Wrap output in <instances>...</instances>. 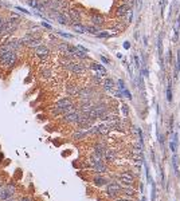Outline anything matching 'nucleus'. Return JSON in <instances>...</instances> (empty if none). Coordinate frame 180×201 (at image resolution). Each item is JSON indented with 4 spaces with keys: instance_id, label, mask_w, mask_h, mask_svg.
Wrapping results in <instances>:
<instances>
[{
    "instance_id": "obj_21",
    "label": "nucleus",
    "mask_w": 180,
    "mask_h": 201,
    "mask_svg": "<svg viewBox=\"0 0 180 201\" xmlns=\"http://www.w3.org/2000/svg\"><path fill=\"white\" fill-rule=\"evenodd\" d=\"M106 182H108V181H106L104 177H101V176H97L94 178V184L97 186H104V185H106Z\"/></svg>"
},
{
    "instance_id": "obj_7",
    "label": "nucleus",
    "mask_w": 180,
    "mask_h": 201,
    "mask_svg": "<svg viewBox=\"0 0 180 201\" xmlns=\"http://www.w3.org/2000/svg\"><path fill=\"white\" fill-rule=\"evenodd\" d=\"M40 44H43V36H39V38H32L30 40H27V42L24 43V47H27V48H30V50H34L38 46H40Z\"/></svg>"
},
{
    "instance_id": "obj_10",
    "label": "nucleus",
    "mask_w": 180,
    "mask_h": 201,
    "mask_svg": "<svg viewBox=\"0 0 180 201\" xmlns=\"http://www.w3.org/2000/svg\"><path fill=\"white\" fill-rule=\"evenodd\" d=\"M89 68L94 70L95 72H98V74H101L102 76H105L106 74H108V71H106V68L104 67V66L100 64V63H95V62H91L90 66H89Z\"/></svg>"
},
{
    "instance_id": "obj_11",
    "label": "nucleus",
    "mask_w": 180,
    "mask_h": 201,
    "mask_svg": "<svg viewBox=\"0 0 180 201\" xmlns=\"http://www.w3.org/2000/svg\"><path fill=\"white\" fill-rule=\"evenodd\" d=\"M105 149H106L105 144H102V142H98V144L94 146V156L102 160V158H104V153H105Z\"/></svg>"
},
{
    "instance_id": "obj_38",
    "label": "nucleus",
    "mask_w": 180,
    "mask_h": 201,
    "mask_svg": "<svg viewBox=\"0 0 180 201\" xmlns=\"http://www.w3.org/2000/svg\"><path fill=\"white\" fill-rule=\"evenodd\" d=\"M31 80H32V76H28V78H27V79L24 80V83H30Z\"/></svg>"
},
{
    "instance_id": "obj_41",
    "label": "nucleus",
    "mask_w": 180,
    "mask_h": 201,
    "mask_svg": "<svg viewBox=\"0 0 180 201\" xmlns=\"http://www.w3.org/2000/svg\"><path fill=\"white\" fill-rule=\"evenodd\" d=\"M141 201H146V199H145V197H142V200Z\"/></svg>"
},
{
    "instance_id": "obj_6",
    "label": "nucleus",
    "mask_w": 180,
    "mask_h": 201,
    "mask_svg": "<svg viewBox=\"0 0 180 201\" xmlns=\"http://www.w3.org/2000/svg\"><path fill=\"white\" fill-rule=\"evenodd\" d=\"M120 192H121V185L117 184V182H110L106 186V193H108L109 197H114Z\"/></svg>"
},
{
    "instance_id": "obj_2",
    "label": "nucleus",
    "mask_w": 180,
    "mask_h": 201,
    "mask_svg": "<svg viewBox=\"0 0 180 201\" xmlns=\"http://www.w3.org/2000/svg\"><path fill=\"white\" fill-rule=\"evenodd\" d=\"M34 55L38 58L40 62H43V63H45V62L49 59L50 55H51V48L47 44L43 43V44H40V46L36 47V48H34Z\"/></svg>"
},
{
    "instance_id": "obj_17",
    "label": "nucleus",
    "mask_w": 180,
    "mask_h": 201,
    "mask_svg": "<svg viewBox=\"0 0 180 201\" xmlns=\"http://www.w3.org/2000/svg\"><path fill=\"white\" fill-rule=\"evenodd\" d=\"M70 27H71L73 31L77 32V34H85V32H86L85 24H82V23H71Z\"/></svg>"
},
{
    "instance_id": "obj_22",
    "label": "nucleus",
    "mask_w": 180,
    "mask_h": 201,
    "mask_svg": "<svg viewBox=\"0 0 180 201\" xmlns=\"http://www.w3.org/2000/svg\"><path fill=\"white\" fill-rule=\"evenodd\" d=\"M157 51H159V58L163 60V43H161V35L159 36V43H157Z\"/></svg>"
},
{
    "instance_id": "obj_29",
    "label": "nucleus",
    "mask_w": 180,
    "mask_h": 201,
    "mask_svg": "<svg viewBox=\"0 0 180 201\" xmlns=\"http://www.w3.org/2000/svg\"><path fill=\"white\" fill-rule=\"evenodd\" d=\"M121 110H122V113H124V115H128V113H129V109H128V106L125 105V103H122V106H121Z\"/></svg>"
},
{
    "instance_id": "obj_26",
    "label": "nucleus",
    "mask_w": 180,
    "mask_h": 201,
    "mask_svg": "<svg viewBox=\"0 0 180 201\" xmlns=\"http://www.w3.org/2000/svg\"><path fill=\"white\" fill-rule=\"evenodd\" d=\"M172 161H174V169H175V173L179 174V162H178V156H174L172 157Z\"/></svg>"
},
{
    "instance_id": "obj_37",
    "label": "nucleus",
    "mask_w": 180,
    "mask_h": 201,
    "mask_svg": "<svg viewBox=\"0 0 180 201\" xmlns=\"http://www.w3.org/2000/svg\"><path fill=\"white\" fill-rule=\"evenodd\" d=\"M125 192H126V195H129V196L133 195V191H132V189H125Z\"/></svg>"
},
{
    "instance_id": "obj_5",
    "label": "nucleus",
    "mask_w": 180,
    "mask_h": 201,
    "mask_svg": "<svg viewBox=\"0 0 180 201\" xmlns=\"http://www.w3.org/2000/svg\"><path fill=\"white\" fill-rule=\"evenodd\" d=\"M79 114H81V111L77 109L75 111L69 113V114H65L62 121L66 122V123H77V121H78V118H79Z\"/></svg>"
},
{
    "instance_id": "obj_40",
    "label": "nucleus",
    "mask_w": 180,
    "mask_h": 201,
    "mask_svg": "<svg viewBox=\"0 0 180 201\" xmlns=\"http://www.w3.org/2000/svg\"><path fill=\"white\" fill-rule=\"evenodd\" d=\"M116 201H129V200H125V199H120V200H116Z\"/></svg>"
},
{
    "instance_id": "obj_13",
    "label": "nucleus",
    "mask_w": 180,
    "mask_h": 201,
    "mask_svg": "<svg viewBox=\"0 0 180 201\" xmlns=\"http://www.w3.org/2000/svg\"><path fill=\"white\" fill-rule=\"evenodd\" d=\"M128 12H129V8H126L124 4H120L116 8V16L120 17V19H124V17H126Z\"/></svg>"
},
{
    "instance_id": "obj_30",
    "label": "nucleus",
    "mask_w": 180,
    "mask_h": 201,
    "mask_svg": "<svg viewBox=\"0 0 180 201\" xmlns=\"http://www.w3.org/2000/svg\"><path fill=\"white\" fill-rule=\"evenodd\" d=\"M57 34L61 35V36H63V38H67V39H71V38H73V35H70V34H65V32H62V31H57Z\"/></svg>"
},
{
    "instance_id": "obj_24",
    "label": "nucleus",
    "mask_w": 180,
    "mask_h": 201,
    "mask_svg": "<svg viewBox=\"0 0 180 201\" xmlns=\"http://www.w3.org/2000/svg\"><path fill=\"white\" fill-rule=\"evenodd\" d=\"M122 4L125 6L126 8L133 10V7H134V0H122Z\"/></svg>"
},
{
    "instance_id": "obj_33",
    "label": "nucleus",
    "mask_w": 180,
    "mask_h": 201,
    "mask_svg": "<svg viewBox=\"0 0 180 201\" xmlns=\"http://www.w3.org/2000/svg\"><path fill=\"white\" fill-rule=\"evenodd\" d=\"M42 27H45V28H47V30H53V27H51V25L49 24V23H46V21H42Z\"/></svg>"
},
{
    "instance_id": "obj_4",
    "label": "nucleus",
    "mask_w": 180,
    "mask_h": 201,
    "mask_svg": "<svg viewBox=\"0 0 180 201\" xmlns=\"http://www.w3.org/2000/svg\"><path fill=\"white\" fill-rule=\"evenodd\" d=\"M89 20H90V24H93L98 28H101L105 25V17L98 12H91L89 15Z\"/></svg>"
},
{
    "instance_id": "obj_31",
    "label": "nucleus",
    "mask_w": 180,
    "mask_h": 201,
    "mask_svg": "<svg viewBox=\"0 0 180 201\" xmlns=\"http://www.w3.org/2000/svg\"><path fill=\"white\" fill-rule=\"evenodd\" d=\"M97 36L98 38H109L110 34H108V32H97Z\"/></svg>"
},
{
    "instance_id": "obj_32",
    "label": "nucleus",
    "mask_w": 180,
    "mask_h": 201,
    "mask_svg": "<svg viewBox=\"0 0 180 201\" xmlns=\"http://www.w3.org/2000/svg\"><path fill=\"white\" fill-rule=\"evenodd\" d=\"M78 50H81V51H83V52H86V54H89V50L86 48V47H83V46H81V44H78V46H75Z\"/></svg>"
},
{
    "instance_id": "obj_1",
    "label": "nucleus",
    "mask_w": 180,
    "mask_h": 201,
    "mask_svg": "<svg viewBox=\"0 0 180 201\" xmlns=\"http://www.w3.org/2000/svg\"><path fill=\"white\" fill-rule=\"evenodd\" d=\"M18 63H19V52L16 51H10L0 58V67L3 70L11 71Z\"/></svg>"
},
{
    "instance_id": "obj_27",
    "label": "nucleus",
    "mask_w": 180,
    "mask_h": 201,
    "mask_svg": "<svg viewBox=\"0 0 180 201\" xmlns=\"http://www.w3.org/2000/svg\"><path fill=\"white\" fill-rule=\"evenodd\" d=\"M14 8H15V10H18V11H19L20 14H24V15H30V11H27V10H26V8H23V7L15 6V7H14Z\"/></svg>"
},
{
    "instance_id": "obj_42",
    "label": "nucleus",
    "mask_w": 180,
    "mask_h": 201,
    "mask_svg": "<svg viewBox=\"0 0 180 201\" xmlns=\"http://www.w3.org/2000/svg\"><path fill=\"white\" fill-rule=\"evenodd\" d=\"M3 158V154H0V160H2Z\"/></svg>"
},
{
    "instance_id": "obj_25",
    "label": "nucleus",
    "mask_w": 180,
    "mask_h": 201,
    "mask_svg": "<svg viewBox=\"0 0 180 201\" xmlns=\"http://www.w3.org/2000/svg\"><path fill=\"white\" fill-rule=\"evenodd\" d=\"M167 101L168 102L172 101V85H171V82L168 83V86H167Z\"/></svg>"
},
{
    "instance_id": "obj_35",
    "label": "nucleus",
    "mask_w": 180,
    "mask_h": 201,
    "mask_svg": "<svg viewBox=\"0 0 180 201\" xmlns=\"http://www.w3.org/2000/svg\"><path fill=\"white\" fill-rule=\"evenodd\" d=\"M101 60L104 62L105 64H109V63H110V62H109V59H108V58H105V56H101Z\"/></svg>"
},
{
    "instance_id": "obj_15",
    "label": "nucleus",
    "mask_w": 180,
    "mask_h": 201,
    "mask_svg": "<svg viewBox=\"0 0 180 201\" xmlns=\"http://www.w3.org/2000/svg\"><path fill=\"white\" fill-rule=\"evenodd\" d=\"M71 103H73V101H71L70 97H63V98H61V99H58L55 102L54 106H57V107H66V106H69Z\"/></svg>"
},
{
    "instance_id": "obj_23",
    "label": "nucleus",
    "mask_w": 180,
    "mask_h": 201,
    "mask_svg": "<svg viewBox=\"0 0 180 201\" xmlns=\"http://www.w3.org/2000/svg\"><path fill=\"white\" fill-rule=\"evenodd\" d=\"M179 72H180V51H178V62H176V68H175V78H178Z\"/></svg>"
},
{
    "instance_id": "obj_19",
    "label": "nucleus",
    "mask_w": 180,
    "mask_h": 201,
    "mask_svg": "<svg viewBox=\"0 0 180 201\" xmlns=\"http://www.w3.org/2000/svg\"><path fill=\"white\" fill-rule=\"evenodd\" d=\"M93 169L97 172V173H105V172H106V166H105V164L102 162V161H98V162L93 166Z\"/></svg>"
},
{
    "instance_id": "obj_14",
    "label": "nucleus",
    "mask_w": 180,
    "mask_h": 201,
    "mask_svg": "<svg viewBox=\"0 0 180 201\" xmlns=\"http://www.w3.org/2000/svg\"><path fill=\"white\" fill-rule=\"evenodd\" d=\"M78 91H79V86L74 85V83H70L66 87V93L69 94V97H77L78 95Z\"/></svg>"
},
{
    "instance_id": "obj_16",
    "label": "nucleus",
    "mask_w": 180,
    "mask_h": 201,
    "mask_svg": "<svg viewBox=\"0 0 180 201\" xmlns=\"http://www.w3.org/2000/svg\"><path fill=\"white\" fill-rule=\"evenodd\" d=\"M86 136H89V129H78L73 134V138H74V140H82V138H85Z\"/></svg>"
},
{
    "instance_id": "obj_36",
    "label": "nucleus",
    "mask_w": 180,
    "mask_h": 201,
    "mask_svg": "<svg viewBox=\"0 0 180 201\" xmlns=\"http://www.w3.org/2000/svg\"><path fill=\"white\" fill-rule=\"evenodd\" d=\"M155 193H156V188L152 186V201H155Z\"/></svg>"
},
{
    "instance_id": "obj_12",
    "label": "nucleus",
    "mask_w": 180,
    "mask_h": 201,
    "mask_svg": "<svg viewBox=\"0 0 180 201\" xmlns=\"http://www.w3.org/2000/svg\"><path fill=\"white\" fill-rule=\"evenodd\" d=\"M120 182L121 184H124V185H126V186L133 185V176L129 174V173H122L120 176Z\"/></svg>"
},
{
    "instance_id": "obj_20",
    "label": "nucleus",
    "mask_w": 180,
    "mask_h": 201,
    "mask_svg": "<svg viewBox=\"0 0 180 201\" xmlns=\"http://www.w3.org/2000/svg\"><path fill=\"white\" fill-rule=\"evenodd\" d=\"M85 28H86V32L93 34V35H97V32H100V28L95 27V25H93V24H86Z\"/></svg>"
},
{
    "instance_id": "obj_44",
    "label": "nucleus",
    "mask_w": 180,
    "mask_h": 201,
    "mask_svg": "<svg viewBox=\"0 0 180 201\" xmlns=\"http://www.w3.org/2000/svg\"><path fill=\"white\" fill-rule=\"evenodd\" d=\"M22 2H27V0H22Z\"/></svg>"
},
{
    "instance_id": "obj_8",
    "label": "nucleus",
    "mask_w": 180,
    "mask_h": 201,
    "mask_svg": "<svg viewBox=\"0 0 180 201\" xmlns=\"http://www.w3.org/2000/svg\"><path fill=\"white\" fill-rule=\"evenodd\" d=\"M102 86H104V89L106 91H109V93H114V87H116V83L114 80L112 78H105L102 79Z\"/></svg>"
},
{
    "instance_id": "obj_18",
    "label": "nucleus",
    "mask_w": 180,
    "mask_h": 201,
    "mask_svg": "<svg viewBox=\"0 0 180 201\" xmlns=\"http://www.w3.org/2000/svg\"><path fill=\"white\" fill-rule=\"evenodd\" d=\"M116 150H113V149H105V153H104V158L106 161H114L116 160Z\"/></svg>"
},
{
    "instance_id": "obj_9",
    "label": "nucleus",
    "mask_w": 180,
    "mask_h": 201,
    "mask_svg": "<svg viewBox=\"0 0 180 201\" xmlns=\"http://www.w3.org/2000/svg\"><path fill=\"white\" fill-rule=\"evenodd\" d=\"M39 75L42 79H50L53 76V68L49 67V66H43L39 70Z\"/></svg>"
},
{
    "instance_id": "obj_28",
    "label": "nucleus",
    "mask_w": 180,
    "mask_h": 201,
    "mask_svg": "<svg viewBox=\"0 0 180 201\" xmlns=\"http://www.w3.org/2000/svg\"><path fill=\"white\" fill-rule=\"evenodd\" d=\"M4 25H6V16H3L0 19V36H2L3 31H4Z\"/></svg>"
},
{
    "instance_id": "obj_39",
    "label": "nucleus",
    "mask_w": 180,
    "mask_h": 201,
    "mask_svg": "<svg viewBox=\"0 0 180 201\" xmlns=\"http://www.w3.org/2000/svg\"><path fill=\"white\" fill-rule=\"evenodd\" d=\"M124 46H125V48H129V42H125V44Z\"/></svg>"
},
{
    "instance_id": "obj_34",
    "label": "nucleus",
    "mask_w": 180,
    "mask_h": 201,
    "mask_svg": "<svg viewBox=\"0 0 180 201\" xmlns=\"http://www.w3.org/2000/svg\"><path fill=\"white\" fill-rule=\"evenodd\" d=\"M118 87H120V90H121V91L125 89V83H124V80H121V79L118 80Z\"/></svg>"
},
{
    "instance_id": "obj_43",
    "label": "nucleus",
    "mask_w": 180,
    "mask_h": 201,
    "mask_svg": "<svg viewBox=\"0 0 180 201\" xmlns=\"http://www.w3.org/2000/svg\"><path fill=\"white\" fill-rule=\"evenodd\" d=\"M0 192H2V184H0Z\"/></svg>"
},
{
    "instance_id": "obj_3",
    "label": "nucleus",
    "mask_w": 180,
    "mask_h": 201,
    "mask_svg": "<svg viewBox=\"0 0 180 201\" xmlns=\"http://www.w3.org/2000/svg\"><path fill=\"white\" fill-rule=\"evenodd\" d=\"M67 14L70 17L71 23H82V11H79L78 7H69L67 8Z\"/></svg>"
}]
</instances>
